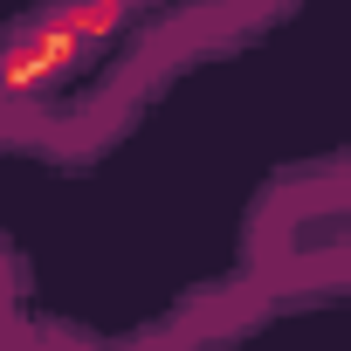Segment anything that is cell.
<instances>
[{
  "label": "cell",
  "instance_id": "6da1fadb",
  "mask_svg": "<svg viewBox=\"0 0 351 351\" xmlns=\"http://www.w3.org/2000/svg\"><path fill=\"white\" fill-rule=\"evenodd\" d=\"M83 56H90V49H83L76 35H62L49 8L28 14L8 42H0V110H35L62 76H76Z\"/></svg>",
  "mask_w": 351,
  "mask_h": 351
}]
</instances>
